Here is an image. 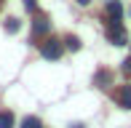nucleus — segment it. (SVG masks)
I'll list each match as a JSON object with an SVG mask.
<instances>
[{
	"mask_svg": "<svg viewBox=\"0 0 131 128\" xmlns=\"http://www.w3.org/2000/svg\"><path fill=\"white\" fill-rule=\"evenodd\" d=\"M62 51H64V43H62V40H56V37L46 40V43L40 45V56H43V59H48V61L62 59Z\"/></svg>",
	"mask_w": 131,
	"mask_h": 128,
	"instance_id": "nucleus-1",
	"label": "nucleus"
},
{
	"mask_svg": "<svg viewBox=\"0 0 131 128\" xmlns=\"http://www.w3.org/2000/svg\"><path fill=\"white\" fill-rule=\"evenodd\" d=\"M107 40H110L112 45H126L128 43V32L123 24H110L107 27Z\"/></svg>",
	"mask_w": 131,
	"mask_h": 128,
	"instance_id": "nucleus-2",
	"label": "nucleus"
},
{
	"mask_svg": "<svg viewBox=\"0 0 131 128\" xmlns=\"http://www.w3.org/2000/svg\"><path fill=\"white\" fill-rule=\"evenodd\" d=\"M104 11H107V19H110V24H121V19H123V5L118 3V0H110Z\"/></svg>",
	"mask_w": 131,
	"mask_h": 128,
	"instance_id": "nucleus-3",
	"label": "nucleus"
},
{
	"mask_svg": "<svg viewBox=\"0 0 131 128\" xmlns=\"http://www.w3.org/2000/svg\"><path fill=\"white\" fill-rule=\"evenodd\" d=\"M48 30H51L48 16H35V21H32V37H38V35H46Z\"/></svg>",
	"mask_w": 131,
	"mask_h": 128,
	"instance_id": "nucleus-4",
	"label": "nucleus"
},
{
	"mask_svg": "<svg viewBox=\"0 0 131 128\" xmlns=\"http://www.w3.org/2000/svg\"><path fill=\"white\" fill-rule=\"evenodd\" d=\"M115 101L121 104L123 109H131V85H121L115 94Z\"/></svg>",
	"mask_w": 131,
	"mask_h": 128,
	"instance_id": "nucleus-5",
	"label": "nucleus"
},
{
	"mask_svg": "<svg viewBox=\"0 0 131 128\" xmlns=\"http://www.w3.org/2000/svg\"><path fill=\"white\" fill-rule=\"evenodd\" d=\"M94 83H96L99 88H104V85L110 83V72H107V69H99V72H96V78H94Z\"/></svg>",
	"mask_w": 131,
	"mask_h": 128,
	"instance_id": "nucleus-6",
	"label": "nucleus"
},
{
	"mask_svg": "<svg viewBox=\"0 0 131 128\" xmlns=\"http://www.w3.org/2000/svg\"><path fill=\"white\" fill-rule=\"evenodd\" d=\"M21 128H43V125H40V118H35V115H27V118L21 120Z\"/></svg>",
	"mask_w": 131,
	"mask_h": 128,
	"instance_id": "nucleus-7",
	"label": "nucleus"
},
{
	"mask_svg": "<svg viewBox=\"0 0 131 128\" xmlns=\"http://www.w3.org/2000/svg\"><path fill=\"white\" fill-rule=\"evenodd\" d=\"M64 48H70V51H80V40L75 37V35H67V37H64Z\"/></svg>",
	"mask_w": 131,
	"mask_h": 128,
	"instance_id": "nucleus-8",
	"label": "nucleus"
},
{
	"mask_svg": "<svg viewBox=\"0 0 131 128\" xmlns=\"http://www.w3.org/2000/svg\"><path fill=\"white\" fill-rule=\"evenodd\" d=\"M0 128H14V115L11 112H0Z\"/></svg>",
	"mask_w": 131,
	"mask_h": 128,
	"instance_id": "nucleus-9",
	"label": "nucleus"
},
{
	"mask_svg": "<svg viewBox=\"0 0 131 128\" xmlns=\"http://www.w3.org/2000/svg\"><path fill=\"white\" fill-rule=\"evenodd\" d=\"M19 30V19H8L5 21V32H16Z\"/></svg>",
	"mask_w": 131,
	"mask_h": 128,
	"instance_id": "nucleus-10",
	"label": "nucleus"
},
{
	"mask_svg": "<svg viewBox=\"0 0 131 128\" xmlns=\"http://www.w3.org/2000/svg\"><path fill=\"white\" fill-rule=\"evenodd\" d=\"M123 75H128V78H131V56H128V59H123Z\"/></svg>",
	"mask_w": 131,
	"mask_h": 128,
	"instance_id": "nucleus-11",
	"label": "nucleus"
},
{
	"mask_svg": "<svg viewBox=\"0 0 131 128\" xmlns=\"http://www.w3.org/2000/svg\"><path fill=\"white\" fill-rule=\"evenodd\" d=\"M24 5H27V11H35V8H38V3H35V0H24Z\"/></svg>",
	"mask_w": 131,
	"mask_h": 128,
	"instance_id": "nucleus-12",
	"label": "nucleus"
},
{
	"mask_svg": "<svg viewBox=\"0 0 131 128\" xmlns=\"http://www.w3.org/2000/svg\"><path fill=\"white\" fill-rule=\"evenodd\" d=\"M70 128H86V125H83V123H72V125H70Z\"/></svg>",
	"mask_w": 131,
	"mask_h": 128,
	"instance_id": "nucleus-13",
	"label": "nucleus"
},
{
	"mask_svg": "<svg viewBox=\"0 0 131 128\" xmlns=\"http://www.w3.org/2000/svg\"><path fill=\"white\" fill-rule=\"evenodd\" d=\"M78 3H80V5H88V3H91V0H78Z\"/></svg>",
	"mask_w": 131,
	"mask_h": 128,
	"instance_id": "nucleus-14",
	"label": "nucleus"
}]
</instances>
